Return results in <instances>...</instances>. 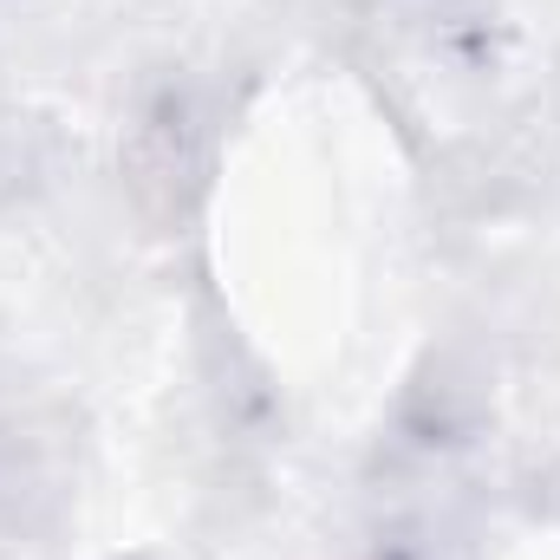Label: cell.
Masks as SVG:
<instances>
[{
	"mask_svg": "<svg viewBox=\"0 0 560 560\" xmlns=\"http://www.w3.org/2000/svg\"><path fill=\"white\" fill-rule=\"evenodd\" d=\"M202 170V138L183 98H163L156 112H143L138 138H131V189L150 215H183L189 189Z\"/></svg>",
	"mask_w": 560,
	"mask_h": 560,
	"instance_id": "1",
	"label": "cell"
}]
</instances>
